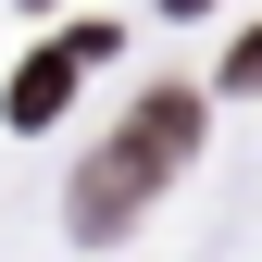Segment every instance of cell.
I'll return each mask as SVG.
<instances>
[{"label": "cell", "instance_id": "obj_1", "mask_svg": "<svg viewBox=\"0 0 262 262\" xmlns=\"http://www.w3.org/2000/svg\"><path fill=\"white\" fill-rule=\"evenodd\" d=\"M187 150H200V100H187V88H150V100L113 125V150L75 175V237H125V225L162 200V175H175Z\"/></svg>", "mask_w": 262, "mask_h": 262}, {"label": "cell", "instance_id": "obj_2", "mask_svg": "<svg viewBox=\"0 0 262 262\" xmlns=\"http://www.w3.org/2000/svg\"><path fill=\"white\" fill-rule=\"evenodd\" d=\"M62 100H75V50H38V62H25V75H13V100H0V113H13L25 138H38V125H50Z\"/></svg>", "mask_w": 262, "mask_h": 262}, {"label": "cell", "instance_id": "obj_3", "mask_svg": "<svg viewBox=\"0 0 262 262\" xmlns=\"http://www.w3.org/2000/svg\"><path fill=\"white\" fill-rule=\"evenodd\" d=\"M225 88H262V25H250L237 50H225Z\"/></svg>", "mask_w": 262, "mask_h": 262}]
</instances>
